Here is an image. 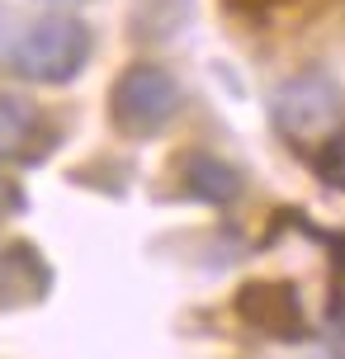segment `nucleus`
<instances>
[{"label": "nucleus", "mask_w": 345, "mask_h": 359, "mask_svg": "<svg viewBox=\"0 0 345 359\" xmlns=\"http://www.w3.org/2000/svg\"><path fill=\"white\" fill-rule=\"evenodd\" d=\"M90 53H95V34L86 29V19L53 15V19H38L15 43L10 67H15V76L34 81V86H67L86 72Z\"/></svg>", "instance_id": "obj_1"}, {"label": "nucleus", "mask_w": 345, "mask_h": 359, "mask_svg": "<svg viewBox=\"0 0 345 359\" xmlns=\"http://www.w3.org/2000/svg\"><path fill=\"white\" fill-rule=\"evenodd\" d=\"M180 114V81L156 62H133L109 90V118L123 137H156Z\"/></svg>", "instance_id": "obj_2"}, {"label": "nucleus", "mask_w": 345, "mask_h": 359, "mask_svg": "<svg viewBox=\"0 0 345 359\" xmlns=\"http://www.w3.org/2000/svg\"><path fill=\"white\" fill-rule=\"evenodd\" d=\"M341 109H345L341 86L327 72H303L274 90L270 114H274V128L293 142H322V137L331 142V133L341 123Z\"/></svg>", "instance_id": "obj_3"}, {"label": "nucleus", "mask_w": 345, "mask_h": 359, "mask_svg": "<svg viewBox=\"0 0 345 359\" xmlns=\"http://www.w3.org/2000/svg\"><path fill=\"white\" fill-rule=\"evenodd\" d=\"M236 317L255 331H265L274 341H303L308 336V317H303V303L293 284H279V279H255L236 293Z\"/></svg>", "instance_id": "obj_4"}, {"label": "nucleus", "mask_w": 345, "mask_h": 359, "mask_svg": "<svg viewBox=\"0 0 345 359\" xmlns=\"http://www.w3.org/2000/svg\"><path fill=\"white\" fill-rule=\"evenodd\" d=\"M57 142L53 118L24 100V95H0V165H38Z\"/></svg>", "instance_id": "obj_5"}, {"label": "nucleus", "mask_w": 345, "mask_h": 359, "mask_svg": "<svg viewBox=\"0 0 345 359\" xmlns=\"http://www.w3.org/2000/svg\"><path fill=\"white\" fill-rule=\"evenodd\" d=\"M53 288V269L29 241H10L0 246V307H24L48 298Z\"/></svg>", "instance_id": "obj_6"}, {"label": "nucleus", "mask_w": 345, "mask_h": 359, "mask_svg": "<svg viewBox=\"0 0 345 359\" xmlns=\"http://www.w3.org/2000/svg\"><path fill=\"white\" fill-rule=\"evenodd\" d=\"M184 189L194 198H203V203L222 208V203H232L241 194V175H236L232 165H222L218 156L194 151V156H184Z\"/></svg>", "instance_id": "obj_7"}, {"label": "nucleus", "mask_w": 345, "mask_h": 359, "mask_svg": "<svg viewBox=\"0 0 345 359\" xmlns=\"http://www.w3.org/2000/svg\"><path fill=\"white\" fill-rule=\"evenodd\" d=\"M322 165H327V175L336 180V184H345V133L327 142V161H322Z\"/></svg>", "instance_id": "obj_8"}]
</instances>
